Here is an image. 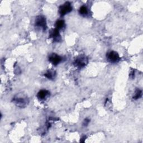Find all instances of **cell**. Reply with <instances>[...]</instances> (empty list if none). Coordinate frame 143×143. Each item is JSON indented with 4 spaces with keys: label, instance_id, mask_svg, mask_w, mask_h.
Returning <instances> with one entry per match:
<instances>
[{
    "label": "cell",
    "instance_id": "1",
    "mask_svg": "<svg viewBox=\"0 0 143 143\" xmlns=\"http://www.w3.org/2000/svg\"><path fill=\"white\" fill-rule=\"evenodd\" d=\"M88 62V59L85 56H80L77 58L74 61V65L78 68H82L85 67Z\"/></svg>",
    "mask_w": 143,
    "mask_h": 143
},
{
    "label": "cell",
    "instance_id": "2",
    "mask_svg": "<svg viewBox=\"0 0 143 143\" xmlns=\"http://www.w3.org/2000/svg\"><path fill=\"white\" fill-rule=\"evenodd\" d=\"M72 11V7L71 3L69 2H66L63 5L59 7V14L61 16L66 15L67 13L71 12Z\"/></svg>",
    "mask_w": 143,
    "mask_h": 143
},
{
    "label": "cell",
    "instance_id": "3",
    "mask_svg": "<svg viewBox=\"0 0 143 143\" xmlns=\"http://www.w3.org/2000/svg\"><path fill=\"white\" fill-rule=\"evenodd\" d=\"M35 26L41 27L44 31L47 30V25L45 17L43 16H37L35 19Z\"/></svg>",
    "mask_w": 143,
    "mask_h": 143
},
{
    "label": "cell",
    "instance_id": "4",
    "mask_svg": "<svg viewBox=\"0 0 143 143\" xmlns=\"http://www.w3.org/2000/svg\"><path fill=\"white\" fill-rule=\"evenodd\" d=\"M107 59L109 62L115 63H117L120 61V57L119 54L117 52L111 51L107 54Z\"/></svg>",
    "mask_w": 143,
    "mask_h": 143
},
{
    "label": "cell",
    "instance_id": "5",
    "mask_svg": "<svg viewBox=\"0 0 143 143\" xmlns=\"http://www.w3.org/2000/svg\"><path fill=\"white\" fill-rule=\"evenodd\" d=\"M50 38L53 39L54 42H59L62 40L61 36L60 35L59 30L57 29H52L50 32Z\"/></svg>",
    "mask_w": 143,
    "mask_h": 143
},
{
    "label": "cell",
    "instance_id": "6",
    "mask_svg": "<svg viewBox=\"0 0 143 143\" xmlns=\"http://www.w3.org/2000/svg\"><path fill=\"white\" fill-rule=\"evenodd\" d=\"M62 61V58L57 54L53 53L49 57V61L54 66H57Z\"/></svg>",
    "mask_w": 143,
    "mask_h": 143
},
{
    "label": "cell",
    "instance_id": "7",
    "mask_svg": "<svg viewBox=\"0 0 143 143\" xmlns=\"http://www.w3.org/2000/svg\"><path fill=\"white\" fill-rule=\"evenodd\" d=\"M49 94V92L47 90H41L37 94V97L40 100H44Z\"/></svg>",
    "mask_w": 143,
    "mask_h": 143
},
{
    "label": "cell",
    "instance_id": "8",
    "mask_svg": "<svg viewBox=\"0 0 143 143\" xmlns=\"http://www.w3.org/2000/svg\"><path fill=\"white\" fill-rule=\"evenodd\" d=\"M14 101L16 105L20 107H24L26 103V101L22 98H17L14 99Z\"/></svg>",
    "mask_w": 143,
    "mask_h": 143
},
{
    "label": "cell",
    "instance_id": "9",
    "mask_svg": "<svg viewBox=\"0 0 143 143\" xmlns=\"http://www.w3.org/2000/svg\"><path fill=\"white\" fill-rule=\"evenodd\" d=\"M44 76L45 77H47L48 79L49 80H53L55 76V72L54 71L52 70H49L47 72V73H45Z\"/></svg>",
    "mask_w": 143,
    "mask_h": 143
},
{
    "label": "cell",
    "instance_id": "10",
    "mask_svg": "<svg viewBox=\"0 0 143 143\" xmlns=\"http://www.w3.org/2000/svg\"><path fill=\"white\" fill-rule=\"evenodd\" d=\"M64 25H65V22H64V21L63 20H59L55 23V29H57L58 30L62 29L63 28Z\"/></svg>",
    "mask_w": 143,
    "mask_h": 143
},
{
    "label": "cell",
    "instance_id": "11",
    "mask_svg": "<svg viewBox=\"0 0 143 143\" xmlns=\"http://www.w3.org/2000/svg\"><path fill=\"white\" fill-rule=\"evenodd\" d=\"M142 96V91L140 89H136L135 92V94L133 96V99L134 100H138Z\"/></svg>",
    "mask_w": 143,
    "mask_h": 143
},
{
    "label": "cell",
    "instance_id": "12",
    "mask_svg": "<svg viewBox=\"0 0 143 143\" xmlns=\"http://www.w3.org/2000/svg\"><path fill=\"white\" fill-rule=\"evenodd\" d=\"M79 12L80 13V15L85 16L87 15V13H88V8H87V7L85 6H82L80 8Z\"/></svg>",
    "mask_w": 143,
    "mask_h": 143
},
{
    "label": "cell",
    "instance_id": "13",
    "mask_svg": "<svg viewBox=\"0 0 143 143\" xmlns=\"http://www.w3.org/2000/svg\"><path fill=\"white\" fill-rule=\"evenodd\" d=\"M90 120L88 119H85L83 121V125L84 126H87L88 125V124L90 122Z\"/></svg>",
    "mask_w": 143,
    "mask_h": 143
},
{
    "label": "cell",
    "instance_id": "14",
    "mask_svg": "<svg viewBox=\"0 0 143 143\" xmlns=\"http://www.w3.org/2000/svg\"><path fill=\"white\" fill-rule=\"evenodd\" d=\"M130 77L131 78H134L135 77V71H134V70H132V71L130 72Z\"/></svg>",
    "mask_w": 143,
    "mask_h": 143
}]
</instances>
